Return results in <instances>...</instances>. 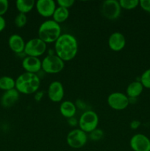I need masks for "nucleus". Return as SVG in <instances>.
I'll use <instances>...</instances> for the list:
<instances>
[{"instance_id":"1","label":"nucleus","mask_w":150,"mask_h":151,"mask_svg":"<svg viewBox=\"0 0 150 151\" xmlns=\"http://www.w3.org/2000/svg\"><path fill=\"white\" fill-rule=\"evenodd\" d=\"M54 52L64 62L73 60L78 52L77 40L71 34H61L54 43Z\"/></svg>"},{"instance_id":"2","label":"nucleus","mask_w":150,"mask_h":151,"mask_svg":"<svg viewBox=\"0 0 150 151\" xmlns=\"http://www.w3.org/2000/svg\"><path fill=\"white\" fill-rule=\"evenodd\" d=\"M41 86V80L37 74L24 72L16 80V89L24 94H35Z\"/></svg>"},{"instance_id":"3","label":"nucleus","mask_w":150,"mask_h":151,"mask_svg":"<svg viewBox=\"0 0 150 151\" xmlns=\"http://www.w3.org/2000/svg\"><path fill=\"white\" fill-rule=\"evenodd\" d=\"M38 34V38L46 44L55 43L62 34L61 27L53 19L46 20L40 25Z\"/></svg>"},{"instance_id":"4","label":"nucleus","mask_w":150,"mask_h":151,"mask_svg":"<svg viewBox=\"0 0 150 151\" xmlns=\"http://www.w3.org/2000/svg\"><path fill=\"white\" fill-rule=\"evenodd\" d=\"M99 122L98 114L94 111L87 110L81 114L78 119V125L79 129L88 134L98 128Z\"/></svg>"},{"instance_id":"5","label":"nucleus","mask_w":150,"mask_h":151,"mask_svg":"<svg viewBox=\"0 0 150 151\" xmlns=\"http://www.w3.org/2000/svg\"><path fill=\"white\" fill-rule=\"evenodd\" d=\"M42 69L47 74H57L63 71L65 62L55 54H49L42 60Z\"/></svg>"},{"instance_id":"6","label":"nucleus","mask_w":150,"mask_h":151,"mask_svg":"<svg viewBox=\"0 0 150 151\" xmlns=\"http://www.w3.org/2000/svg\"><path fill=\"white\" fill-rule=\"evenodd\" d=\"M47 45L39 38H34L29 40L25 44L24 53L26 56L39 58L46 51Z\"/></svg>"},{"instance_id":"7","label":"nucleus","mask_w":150,"mask_h":151,"mask_svg":"<svg viewBox=\"0 0 150 151\" xmlns=\"http://www.w3.org/2000/svg\"><path fill=\"white\" fill-rule=\"evenodd\" d=\"M88 134L79 128L71 131L66 137L68 145L73 149H79L86 145L88 142Z\"/></svg>"},{"instance_id":"8","label":"nucleus","mask_w":150,"mask_h":151,"mask_svg":"<svg viewBox=\"0 0 150 151\" xmlns=\"http://www.w3.org/2000/svg\"><path fill=\"white\" fill-rule=\"evenodd\" d=\"M121 8L119 1L116 0H106L101 6V13L108 20H116L120 16Z\"/></svg>"},{"instance_id":"9","label":"nucleus","mask_w":150,"mask_h":151,"mask_svg":"<svg viewBox=\"0 0 150 151\" xmlns=\"http://www.w3.org/2000/svg\"><path fill=\"white\" fill-rule=\"evenodd\" d=\"M107 104L113 110L122 111L129 106V99L126 94L122 92H113L107 97Z\"/></svg>"},{"instance_id":"10","label":"nucleus","mask_w":150,"mask_h":151,"mask_svg":"<svg viewBox=\"0 0 150 151\" xmlns=\"http://www.w3.org/2000/svg\"><path fill=\"white\" fill-rule=\"evenodd\" d=\"M129 146L133 151H150V139L143 134H136L129 140Z\"/></svg>"},{"instance_id":"11","label":"nucleus","mask_w":150,"mask_h":151,"mask_svg":"<svg viewBox=\"0 0 150 151\" xmlns=\"http://www.w3.org/2000/svg\"><path fill=\"white\" fill-rule=\"evenodd\" d=\"M56 7L57 5L54 0H38L35 1L37 12L43 17H52Z\"/></svg>"},{"instance_id":"12","label":"nucleus","mask_w":150,"mask_h":151,"mask_svg":"<svg viewBox=\"0 0 150 151\" xmlns=\"http://www.w3.org/2000/svg\"><path fill=\"white\" fill-rule=\"evenodd\" d=\"M48 97L51 102L59 103L63 100L64 97L65 91L62 83L60 81H54L49 84L47 91Z\"/></svg>"},{"instance_id":"13","label":"nucleus","mask_w":150,"mask_h":151,"mask_svg":"<svg viewBox=\"0 0 150 151\" xmlns=\"http://www.w3.org/2000/svg\"><path fill=\"white\" fill-rule=\"evenodd\" d=\"M109 48L114 52H119L124 48L126 38L120 32H115L110 35L107 41Z\"/></svg>"},{"instance_id":"14","label":"nucleus","mask_w":150,"mask_h":151,"mask_svg":"<svg viewBox=\"0 0 150 151\" xmlns=\"http://www.w3.org/2000/svg\"><path fill=\"white\" fill-rule=\"evenodd\" d=\"M22 67L26 72L37 74L42 69V63L39 58L26 56L22 60Z\"/></svg>"},{"instance_id":"15","label":"nucleus","mask_w":150,"mask_h":151,"mask_svg":"<svg viewBox=\"0 0 150 151\" xmlns=\"http://www.w3.org/2000/svg\"><path fill=\"white\" fill-rule=\"evenodd\" d=\"M24 40L19 34H13L8 39V45L10 50L16 54L24 52L25 48Z\"/></svg>"},{"instance_id":"16","label":"nucleus","mask_w":150,"mask_h":151,"mask_svg":"<svg viewBox=\"0 0 150 151\" xmlns=\"http://www.w3.org/2000/svg\"><path fill=\"white\" fill-rule=\"evenodd\" d=\"M19 99V92L16 89L4 91L0 99L1 105L4 108H10L16 103Z\"/></svg>"},{"instance_id":"17","label":"nucleus","mask_w":150,"mask_h":151,"mask_svg":"<svg viewBox=\"0 0 150 151\" xmlns=\"http://www.w3.org/2000/svg\"><path fill=\"white\" fill-rule=\"evenodd\" d=\"M60 112L62 116L66 119L74 117L76 113V105L69 100L62 102L60 106Z\"/></svg>"},{"instance_id":"18","label":"nucleus","mask_w":150,"mask_h":151,"mask_svg":"<svg viewBox=\"0 0 150 151\" xmlns=\"http://www.w3.org/2000/svg\"><path fill=\"white\" fill-rule=\"evenodd\" d=\"M144 91V86L140 81H135L130 83L126 87V94L129 98L137 99Z\"/></svg>"},{"instance_id":"19","label":"nucleus","mask_w":150,"mask_h":151,"mask_svg":"<svg viewBox=\"0 0 150 151\" xmlns=\"http://www.w3.org/2000/svg\"><path fill=\"white\" fill-rule=\"evenodd\" d=\"M16 7L19 13L26 15L35 7V1L34 0H17Z\"/></svg>"},{"instance_id":"20","label":"nucleus","mask_w":150,"mask_h":151,"mask_svg":"<svg viewBox=\"0 0 150 151\" xmlns=\"http://www.w3.org/2000/svg\"><path fill=\"white\" fill-rule=\"evenodd\" d=\"M69 17V10L68 9L63 8V7H56L54 12L52 18L53 20L57 23L60 24L66 22Z\"/></svg>"},{"instance_id":"21","label":"nucleus","mask_w":150,"mask_h":151,"mask_svg":"<svg viewBox=\"0 0 150 151\" xmlns=\"http://www.w3.org/2000/svg\"><path fill=\"white\" fill-rule=\"evenodd\" d=\"M16 88V81L10 76H2L0 78V89L4 91Z\"/></svg>"},{"instance_id":"22","label":"nucleus","mask_w":150,"mask_h":151,"mask_svg":"<svg viewBox=\"0 0 150 151\" xmlns=\"http://www.w3.org/2000/svg\"><path fill=\"white\" fill-rule=\"evenodd\" d=\"M119 1L121 8L128 10L136 8L138 6H139L140 2L139 0H120Z\"/></svg>"},{"instance_id":"23","label":"nucleus","mask_w":150,"mask_h":151,"mask_svg":"<svg viewBox=\"0 0 150 151\" xmlns=\"http://www.w3.org/2000/svg\"><path fill=\"white\" fill-rule=\"evenodd\" d=\"M139 81L144 88L150 89V69H146L143 72V74L140 77Z\"/></svg>"},{"instance_id":"24","label":"nucleus","mask_w":150,"mask_h":151,"mask_svg":"<svg viewBox=\"0 0 150 151\" xmlns=\"http://www.w3.org/2000/svg\"><path fill=\"white\" fill-rule=\"evenodd\" d=\"M15 25L19 28H22L27 23V16L26 14L23 13H19L16 16L14 20Z\"/></svg>"},{"instance_id":"25","label":"nucleus","mask_w":150,"mask_h":151,"mask_svg":"<svg viewBox=\"0 0 150 151\" xmlns=\"http://www.w3.org/2000/svg\"><path fill=\"white\" fill-rule=\"evenodd\" d=\"M89 138L91 139L92 141L97 142L101 140V139L104 137V131L101 129H99V128H97L96 129H95L94 131H93L92 132H91L89 134Z\"/></svg>"},{"instance_id":"26","label":"nucleus","mask_w":150,"mask_h":151,"mask_svg":"<svg viewBox=\"0 0 150 151\" xmlns=\"http://www.w3.org/2000/svg\"><path fill=\"white\" fill-rule=\"evenodd\" d=\"M74 3L75 1L74 0H57V1L58 7H63V8L68 9V10L71 8Z\"/></svg>"},{"instance_id":"27","label":"nucleus","mask_w":150,"mask_h":151,"mask_svg":"<svg viewBox=\"0 0 150 151\" xmlns=\"http://www.w3.org/2000/svg\"><path fill=\"white\" fill-rule=\"evenodd\" d=\"M9 8V2L7 0H0V16H3V15L7 13Z\"/></svg>"},{"instance_id":"28","label":"nucleus","mask_w":150,"mask_h":151,"mask_svg":"<svg viewBox=\"0 0 150 151\" xmlns=\"http://www.w3.org/2000/svg\"><path fill=\"white\" fill-rule=\"evenodd\" d=\"M139 5L144 11L150 13V0H140Z\"/></svg>"},{"instance_id":"29","label":"nucleus","mask_w":150,"mask_h":151,"mask_svg":"<svg viewBox=\"0 0 150 151\" xmlns=\"http://www.w3.org/2000/svg\"><path fill=\"white\" fill-rule=\"evenodd\" d=\"M141 123L140 121L135 119V120H132V122H130V124H129V126H130L131 129L136 130V129H138L140 126H141Z\"/></svg>"},{"instance_id":"30","label":"nucleus","mask_w":150,"mask_h":151,"mask_svg":"<svg viewBox=\"0 0 150 151\" xmlns=\"http://www.w3.org/2000/svg\"><path fill=\"white\" fill-rule=\"evenodd\" d=\"M67 122L68 123H69V125L72 127H74L78 125V120H76V119H75L74 116L71 118H69V119H67Z\"/></svg>"},{"instance_id":"31","label":"nucleus","mask_w":150,"mask_h":151,"mask_svg":"<svg viewBox=\"0 0 150 151\" xmlns=\"http://www.w3.org/2000/svg\"><path fill=\"white\" fill-rule=\"evenodd\" d=\"M6 27V21L3 16H0V32H2Z\"/></svg>"},{"instance_id":"32","label":"nucleus","mask_w":150,"mask_h":151,"mask_svg":"<svg viewBox=\"0 0 150 151\" xmlns=\"http://www.w3.org/2000/svg\"><path fill=\"white\" fill-rule=\"evenodd\" d=\"M43 96H44V93H43L42 91H40V92L36 93V94H35V100H36L37 101H40V100L42 99Z\"/></svg>"}]
</instances>
